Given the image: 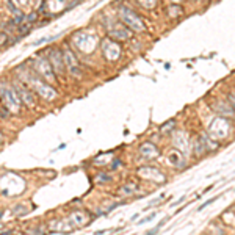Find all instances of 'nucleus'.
<instances>
[{"label": "nucleus", "mask_w": 235, "mask_h": 235, "mask_svg": "<svg viewBox=\"0 0 235 235\" xmlns=\"http://www.w3.org/2000/svg\"><path fill=\"white\" fill-rule=\"evenodd\" d=\"M152 218H155V213H151V215H149V216H147V218H144V219H143V221H139L138 224H144V223H147V221H151V219H152Z\"/></svg>", "instance_id": "nucleus-2"}, {"label": "nucleus", "mask_w": 235, "mask_h": 235, "mask_svg": "<svg viewBox=\"0 0 235 235\" xmlns=\"http://www.w3.org/2000/svg\"><path fill=\"white\" fill-rule=\"evenodd\" d=\"M219 196H221V194H218V196H213L212 199H208V201H206V202H204V204H201V206L198 207V212H201V210H204V208H206L207 206H210V204H213V202L216 201V199H218Z\"/></svg>", "instance_id": "nucleus-1"}]
</instances>
